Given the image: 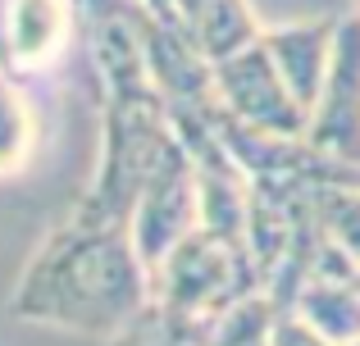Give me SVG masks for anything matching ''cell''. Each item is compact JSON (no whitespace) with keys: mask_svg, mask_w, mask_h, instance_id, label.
Instances as JSON below:
<instances>
[{"mask_svg":"<svg viewBox=\"0 0 360 346\" xmlns=\"http://www.w3.org/2000/svg\"><path fill=\"white\" fill-rule=\"evenodd\" d=\"M352 5H356V9H360V0H352Z\"/></svg>","mask_w":360,"mask_h":346,"instance_id":"obj_15","label":"cell"},{"mask_svg":"<svg viewBox=\"0 0 360 346\" xmlns=\"http://www.w3.org/2000/svg\"><path fill=\"white\" fill-rule=\"evenodd\" d=\"M169 23H178V32L210 64L246 51L264 32L246 0H169Z\"/></svg>","mask_w":360,"mask_h":346,"instance_id":"obj_10","label":"cell"},{"mask_svg":"<svg viewBox=\"0 0 360 346\" xmlns=\"http://www.w3.org/2000/svg\"><path fill=\"white\" fill-rule=\"evenodd\" d=\"M338 27H342V18L315 14V18H297V23H278V27L260 32L264 51L274 55V64L288 78V87L297 96V105L306 109V119L315 109L319 91H324L328 64H333V51H338Z\"/></svg>","mask_w":360,"mask_h":346,"instance_id":"obj_9","label":"cell"},{"mask_svg":"<svg viewBox=\"0 0 360 346\" xmlns=\"http://www.w3.org/2000/svg\"><path fill=\"white\" fill-rule=\"evenodd\" d=\"M37 151V119L27 96L9 73H0V178H14L27 169Z\"/></svg>","mask_w":360,"mask_h":346,"instance_id":"obj_11","label":"cell"},{"mask_svg":"<svg viewBox=\"0 0 360 346\" xmlns=\"http://www.w3.org/2000/svg\"><path fill=\"white\" fill-rule=\"evenodd\" d=\"M274 346H333L324 333H315L306 319H297L292 310H278L274 319Z\"/></svg>","mask_w":360,"mask_h":346,"instance_id":"obj_14","label":"cell"},{"mask_svg":"<svg viewBox=\"0 0 360 346\" xmlns=\"http://www.w3.org/2000/svg\"><path fill=\"white\" fill-rule=\"evenodd\" d=\"M251 292H260V278L246 246L210 228H196L150 274V305L169 319V328L196 346H210L219 319Z\"/></svg>","mask_w":360,"mask_h":346,"instance_id":"obj_3","label":"cell"},{"mask_svg":"<svg viewBox=\"0 0 360 346\" xmlns=\"http://www.w3.org/2000/svg\"><path fill=\"white\" fill-rule=\"evenodd\" d=\"M356 278H360V274H356Z\"/></svg>","mask_w":360,"mask_h":346,"instance_id":"obj_16","label":"cell"},{"mask_svg":"<svg viewBox=\"0 0 360 346\" xmlns=\"http://www.w3.org/2000/svg\"><path fill=\"white\" fill-rule=\"evenodd\" d=\"M315 214L324 241L360 274V187H315Z\"/></svg>","mask_w":360,"mask_h":346,"instance_id":"obj_12","label":"cell"},{"mask_svg":"<svg viewBox=\"0 0 360 346\" xmlns=\"http://www.w3.org/2000/svg\"><path fill=\"white\" fill-rule=\"evenodd\" d=\"M196 228H201V182H196L192 155H183L174 169L160 173L141 192L137 210H132V241H137L146 269L155 274Z\"/></svg>","mask_w":360,"mask_h":346,"instance_id":"obj_7","label":"cell"},{"mask_svg":"<svg viewBox=\"0 0 360 346\" xmlns=\"http://www.w3.org/2000/svg\"><path fill=\"white\" fill-rule=\"evenodd\" d=\"M87 46L78 0H0V73L14 82L51 78Z\"/></svg>","mask_w":360,"mask_h":346,"instance_id":"obj_4","label":"cell"},{"mask_svg":"<svg viewBox=\"0 0 360 346\" xmlns=\"http://www.w3.org/2000/svg\"><path fill=\"white\" fill-rule=\"evenodd\" d=\"M214 96H219V114H229L242 128L274 137H306V109L297 105L264 41H251L246 51L214 64Z\"/></svg>","mask_w":360,"mask_h":346,"instance_id":"obj_5","label":"cell"},{"mask_svg":"<svg viewBox=\"0 0 360 346\" xmlns=\"http://www.w3.org/2000/svg\"><path fill=\"white\" fill-rule=\"evenodd\" d=\"M105 346H196V342H187L178 328H169V319L150 305L137 324H128V328H123L119 338H110Z\"/></svg>","mask_w":360,"mask_h":346,"instance_id":"obj_13","label":"cell"},{"mask_svg":"<svg viewBox=\"0 0 360 346\" xmlns=\"http://www.w3.org/2000/svg\"><path fill=\"white\" fill-rule=\"evenodd\" d=\"M283 310L306 319L333 346H356L360 342V278H356V269L324 241L315 274L292 292V301Z\"/></svg>","mask_w":360,"mask_h":346,"instance_id":"obj_8","label":"cell"},{"mask_svg":"<svg viewBox=\"0 0 360 346\" xmlns=\"http://www.w3.org/2000/svg\"><path fill=\"white\" fill-rule=\"evenodd\" d=\"M150 310V269L132 228L73 205L51 223L9 296V314L37 328L110 342Z\"/></svg>","mask_w":360,"mask_h":346,"instance_id":"obj_1","label":"cell"},{"mask_svg":"<svg viewBox=\"0 0 360 346\" xmlns=\"http://www.w3.org/2000/svg\"><path fill=\"white\" fill-rule=\"evenodd\" d=\"M183 155V137H178L174 114L160 91L105 100L96 173H91V187L78 196V205L132 228V210H137L141 192L160 173L174 169Z\"/></svg>","mask_w":360,"mask_h":346,"instance_id":"obj_2","label":"cell"},{"mask_svg":"<svg viewBox=\"0 0 360 346\" xmlns=\"http://www.w3.org/2000/svg\"><path fill=\"white\" fill-rule=\"evenodd\" d=\"M356 346H360V342H356Z\"/></svg>","mask_w":360,"mask_h":346,"instance_id":"obj_17","label":"cell"},{"mask_svg":"<svg viewBox=\"0 0 360 346\" xmlns=\"http://www.w3.org/2000/svg\"><path fill=\"white\" fill-rule=\"evenodd\" d=\"M306 142L328 160L360 169V9L342 14L324 91L306 119Z\"/></svg>","mask_w":360,"mask_h":346,"instance_id":"obj_6","label":"cell"}]
</instances>
